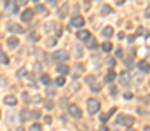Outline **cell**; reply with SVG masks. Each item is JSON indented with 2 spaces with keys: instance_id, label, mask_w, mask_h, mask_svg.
I'll return each instance as SVG.
<instances>
[{
  "instance_id": "cell-47",
  "label": "cell",
  "mask_w": 150,
  "mask_h": 131,
  "mask_svg": "<svg viewBox=\"0 0 150 131\" xmlns=\"http://www.w3.org/2000/svg\"><path fill=\"white\" fill-rule=\"evenodd\" d=\"M101 131H108V128H101Z\"/></svg>"
},
{
  "instance_id": "cell-1",
  "label": "cell",
  "mask_w": 150,
  "mask_h": 131,
  "mask_svg": "<svg viewBox=\"0 0 150 131\" xmlns=\"http://www.w3.org/2000/svg\"><path fill=\"white\" fill-rule=\"evenodd\" d=\"M117 124L126 126V128H131L135 124V117H131V116H119L117 117Z\"/></svg>"
},
{
  "instance_id": "cell-20",
  "label": "cell",
  "mask_w": 150,
  "mask_h": 131,
  "mask_svg": "<svg viewBox=\"0 0 150 131\" xmlns=\"http://www.w3.org/2000/svg\"><path fill=\"white\" fill-rule=\"evenodd\" d=\"M101 49H103L105 53L112 51V42H108V40H107V42H103V44H101Z\"/></svg>"
},
{
  "instance_id": "cell-31",
  "label": "cell",
  "mask_w": 150,
  "mask_h": 131,
  "mask_svg": "<svg viewBox=\"0 0 150 131\" xmlns=\"http://www.w3.org/2000/svg\"><path fill=\"white\" fill-rule=\"evenodd\" d=\"M47 5L54 7V5H58V0H47Z\"/></svg>"
},
{
  "instance_id": "cell-2",
  "label": "cell",
  "mask_w": 150,
  "mask_h": 131,
  "mask_svg": "<svg viewBox=\"0 0 150 131\" xmlns=\"http://www.w3.org/2000/svg\"><path fill=\"white\" fill-rule=\"evenodd\" d=\"M68 114H70V117H73V119H80V117H82V110H80V107L75 105V103L68 105Z\"/></svg>"
},
{
  "instance_id": "cell-36",
  "label": "cell",
  "mask_w": 150,
  "mask_h": 131,
  "mask_svg": "<svg viewBox=\"0 0 150 131\" xmlns=\"http://www.w3.org/2000/svg\"><path fill=\"white\" fill-rule=\"evenodd\" d=\"M115 54H117V58H121V56H122V49H117Z\"/></svg>"
},
{
  "instance_id": "cell-35",
  "label": "cell",
  "mask_w": 150,
  "mask_h": 131,
  "mask_svg": "<svg viewBox=\"0 0 150 131\" xmlns=\"http://www.w3.org/2000/svg\"><path fill=\"white\" fill-rule=\"evenodd\" d=\"M110 93H112V95H117V88H115V86H112V88H110Z\"/></svg>"
},
{
  "instance_id": "cell-26",
  "label": "cell",
  "mask_w": 150,
  "mask_h": 131,
  "mask_svg": "<svg viewBox=\"0 0 150 131\" xmlns=\"http://www.w3.org/2000/svg\"><path fill=\"white\" fill-rule=\"evenodd\" d=\"M73 53H75V56H77V58H80V56H82V49H80L79 46H75V47H73Z\"/></svg>"
},
{
  "instance_id": "cell-48",
  "label": "cell",
  "mask_w": 150,
  "mask_h": 131,
  "mask_svg": "<svg viewBox=\"0 0 150 131\" xmlns=\"http://www.w3.org/2000/svg\"><path fill=\"white\" fill-rule=\"evenodd\" d=\"M145 131H150V128H149V126H147V128H145Z\"/></svg>"
},
{
  "instance_id": "cell-46",
  "label": "cell",
  "mask_w": 150,
  "mask_h": 131,
  "mask_svg": "<svg viewBox=\"0 0 150 131\" xmlns=\"http://www.w3.org/2000/svg\"><path fill=\"white\" fill-rule=\"evenodd\" d=\"M16 131H24V130H23V128H21V126H19V128H17V130H16Z\"/></svg>"
},
{
  "instance_id": "cell-24",
  "label": "cell",
  "mask_w": 150,
  "mask_h": 131,
  "mask_svg": "<svg viewBox=\"0 0 150 131\" xmlns=\"http://www.w3.org/2000/svg\"><path fill=\"white\" fill-rule=\"evenodd\" d=\"M56 86H65V75H59L56 79Z\"/></svg>"
},
{
  "instance_id": "cell-40",
  "label": "cell",
  "mask_w": 150,
  "mask_h": 131,
  "mask_svg": "<svg viewBox=\"0 0 150 131\" xmlns=\"http://www.w3.org/2000/svg\"><path fill=\"white\" fill-rule=\"evenodd\" d=\"M91 89H93V91H100L101 88H100V86H91Z\"/></svg>"
},
{
  "instance_id": "cell-12",
  "label": "cell",
  "mask_w": 150,
  "mask_h": 131,
  "mask_svg": "<svg viewBox=\"0 0 150 131\" xmlns=\"http://www.w3.org/2000/svg\"><path fill=\"white\" fill-rule=\"evenodd\" d=\"M17 44H19V40H17L16 37H9V39H7V46H9L10 49H14V47H17Z\"/></svg>"
},
{
  "instance_id": "cell-5",
  "label": "cell",
  "mask_w": 150,
  "mask_h": 131,
  "mask_svg": "<svg viewBox=\"0 0 150 131\" xmlns=\"http://www.w3.org/2000/svg\"><path fill=\"white\" fill-rule=\"evenodd\" d=\"M7 30L10 33H23L24 32V28L21 25H17V23H7Z\"/></svg>"
},
{
  "instance_id": "cell-19",
  "label": "cell",
  "mask_w": 150,
  "mask_h": 131,
  "mask_svg": "<svg viewBox=\"0 0 150 131\" xmlns=\"http://www.w3.org/2000/svg\"><path fill=\"white\" fill-rule=\"evenodd\" d=\"M114 79H115V72H114V70H108V74L105 75V81H107V82H112Z\"/></svg>"
},
{
  "instance_id": "cell-23",
  "label": "cell",
  "mask_w": 150,
  "mask_h": 131,
  "mask_svg": "<svg viewBox=\"0 0 150 131\" xmlns=\"http://www.w3.org/2000/svg\"><path fill=\"white\" fill-rule=\"evenodd\" d=\"M66 12H68V5L65 4V5L59 9V16H61V18H65V16H66Z\"/></svg>"
},
{
  "instance_id": "cell-49",
  "label": "cell",
  "mask_w": 150,
  "mask_h": 131,
  "mask_svg": "<svg viewBox=\"0 0 150 131\" xmlns=\"http://www.w3.org/2000/svg\"><path fill=\"white\" fill-rule=\"evenodd\" d=\"M33 2H35V4H38V2H40V0H33Z\"/></svg>"
},
{
  "instance_id": "cell-32",
  "label": "cell",
  "mask_w": 150,
  "mask_h": 131,
  "mask_svg": "<svg viewBox=\"0 0 150 131\" xmlns=\"http://www.w3.org/2000/svg\"><path fill=\"white\" fill-rule=\"evenodd\" d=\"M30 40H33V42L38 40V35H37V33H31V35H30Z\"/></svg>"
},
{
  "instance_id": "cell-15",
  "label": "cell",
  "mask_w": 150,
  "mask_h": 131,
  "mask_svg": "<svg viewBox=\"0 0 150 131\" xmlns=\"http://www.w3.org/2000/svg\"><path fill=\"white\" fill-rule=\"evenodd\" d=\"M138 68H140L142 72H149V70H150V65H149V61H145V60H142V61L138 63Z\"/></svg>"
},
{
  "instance_id": "cell-9",
  "label": "cell",
  "mask_w": 150,
  "mask_h": 131,
  "mask_svg": "<svg viewBox=\"0 0 150 131\" xmlns=\"http://www.w3.org/2000/svg\"><path fill=\"white\" fill-rule=\"evenodd\" d=\"M3 103H5L7 107H14V105L17 103V98H16V96H12V95H7V96L3 98Z\"/></svg>"
},
{
  "instance_id": "cell-22",
  "label": "cell",
  "mask_w": 150,
  "mask_h": 131,
  "mask_svg": "<svg viewBox=\"0 0 150 131\" xmlns=\"http://www.w3.org/2000/svg\"><path fill=\"white\" fill-rule=\"evenodd\" d=\"M0 63H2V65H9V58L2 53V49H0Z\"/></svg>"
},
{
  "instance_id": "cell-17",
  "label": "cell",
  "mask_w": 150,
  "mask_h": 131,
  "mask_svg": "<svg viewBox=\"0 0 150 131\" xmlns=\"http://www.w3.org/2000/svg\"><path fill=\"white\" fill-rule=\"evenodd\" d=\"M112 12H114V9H112L110 5H103V7H101V14H103V16H110Z\"/></svg>"
},
{
  "instance_id": "cell-25",
  "label": "cell",
  "mask_w": 150,
  "mask_h": 131,
  "mask_svg": "<svg viewBox=\"0 0 150 131\" xmlns=\"http://www.w3.org/2000/svg\"><path fill=\"white\" fill-rule=\"evenodd\" d=\"M35 11H37V12H40V14H45V7H44V5H40V4H37Z\"/></svg>"
},
{
  "instance_id": "cell-42",
  "label": "cell",
  "mask_w": 150,
  "mask_h": 131,
  "mask_svg": "<svg viewBox=\"0 0 150 131\" xmlns=\"http://www.w3.org/2000/svg\"><path fill=\"white\" fill-rule=\"evenodd\" d=\"M17 4H19V5H24V4H26V0H17Z\"/></svg>"
},
{
  "instance_id": "cell-34",
  "label": "cell",
  "mask_w": 150,
  "mask_h": 131,
  "mask_svg": "<svg viewBox=\"0 0 150 131\" xmlns=\"http://www.w3.org/2000/svg\"><path fill=\"white\" fill-rule=\"evenodd\" d=\"M24 74H26V72H24V68H21V70H19V72H17V77H23V75H24Z\"/></svg>"
},
{
  "instance_id": "cell-41",
  "label": "cell",
  "mask_w": 150,
  "mask_h": 131,
  "mask_svg": "<svg viewBox=\"0 0 150 131\" xmlns=\"http://www.w3.org/2000/svg\"><path fill=\"white\" fill-rule=\"evenodd\" d=\"M47 95H49V96H52V95H54V89H51V88H49V89H47Z\"/></svg>"
},
{
  "instance_id": "cell-39",
  "label": "cell",
  "mask_w": 150,
  "mask_h": 131,
  "mask_svg": "<svg viewBox=\"0 0 150 131\" xmlns=\"http://www.w3.org/2000/svg\"><path fill=\"white\" fill-rule=\"evenodd\" d=\"M54 44H56V40H54V39H51V40L47 42V46H54Z\"/></svg>"
},
{
  "instance_id": "cell-28",
  "label": "cell",
  "mask_w": 150,
  "mask_h": 131,
  "mask_svg": "<svg viewBox=\"0 0 150 131\" xmlns=\"http://www.w3.org/2000/svg\"><path fill=\"white\" fill-rule=\"evenodd\" d=\"M40 116H42V114H40L38 110H31V119H38Z\"/></svg>"
},
{
  "instance_id": "cell-10",
  "label": "cell",
  "mask_w": 150,
  "mask_h": 131,
  "mask_svg": "<svg viewBox=\"0 0 150 131\" xmlns=\"http://www.w3.org/2000/svg\"><path fill=\"white\" fill-rule=\"evenodd\" d=\"M101 35H103L105 39H110V37L114 35V28H112V26H105V28L101 30Z\"/></svg>"
},
{
  "instance_id": "cell-8",
  "label": "cell",
  "mask_w": 150,
  "mask_h": 131,
  "mask_svg": "<svg viewBox=\"0 0 150 131\" xmlns=\"http://www.w3.org/2000/svg\"><path fill=\"white\" fill-rule=\"evenodd\" d=\"M33 14H35V11H31V9H24L23 14H21V19H23V21H31Z\"/></svg>"
},
{
  "instance_id": "cell-21",
  "label": "cell",
  "mask_w": 150,
  "mask_h": 131,
  "mask_svg": "<svg viewBox=\"0 0 150 131\" xmlns=\"http://www.w3.org/2000/svg\"><path fill=\"white\" fill-rule=\"evenodd\" d=\"M40 82H42V84H45V86H49V84H51V77H49L47 74H44V75L40 77Z\"/></svg>"
},
{
  "instance_id": "cell-14",
  "label": "cell",
  "mask_w": 150,
  "mask_h": 131,
  "mask_svg": "<svg viewBox=\"0 0 150 131\" xmlns=\"http://www.w3.org/2000/svg\"><path fill=\"white\" fill-rule=\"evenodd\" d=\"M19 119H21V121H28V119H31V110H21Z\"/></svg>"
},
{
  "instance_id": "cell-50",
  "label": "cell",
  "mask_w": 150,
  "mask_h": 131,
  "mask_svg": "<svg viewBox=\"0 0 150 131\" xmlns=\"http://www.w3.org/2000/svg\"><path fill=\"white\" fill-rule=\"evenodd\" d=\"M0 116H2V114H0Z\"/></svg>"
},
{
  "instance_id": "cell-13",
  "label": "cell",
  "mask_w": 150,
  "mask_h": 131,
  "mask_svg": "<svg viewBox=\"0 0 150 131\" xmlns=\"http://www.w3.org/2000/svg\"><path fill=\"white\" fill-rule=\"evenodd\" d=\"M115 112H117V109H110L107 114H103V116H101V121H103V123H107V121H108V119H110V117L115 114Z\"/></svg>"
},
{
  "instance_id": "cell-18",
  "label": "cell",
  "mask_w": 150,
  "mask_h": 131,
  "mask_svg": "<svg viewBox=\"0 0 150 131\" xmlns=\"http://www.w3.org/2000/svg\"><path fill=\"white\" fill-rule=\"evenodd\" d=\"M86 44H87V47H89V49H96V47H98V44H96V40H94L93 37H89V39L86 40Z\"/></svg>"
},
{
  "instance_id": "cell-11",
  "label": "cell",
  "mask_w": 150,
  "mask_h": 131,
  "mask_svg": "<svg viewBox=\"0 0 150 131\" xmlns=\"http://www.w3.org/2000/svg\"><path fill=\"white\" fill-rule=\"evenodd\" d=\"M89 37H91V33H89L87 30H80V32L77 33V39H79V40H84V42H86Z\"/></svg>"
},
{
  "instance_id": "cell-3",
  "label": "cell",
  "mask_w": 150,
  "mask_h": 131,
  "mask_svg": "<svg viewBox=\"0 0 150 131\" xmlns=\"http://www.w3.org/2000/svg\"><path fill=\"white\" fill-rule=\"evenodd\" d=\"M52 58H54V61H58V63H66L70 56H68V53H66V51H56Z\"/></svg>"
},
{
  "instance_id": "cell-38",
  "label": "cell",
  "mask_w": 150,
  "mask_h": 131,
  "mask_svg": "<svg viewBox=\"0 0 150 131\" xmlns=\"http://www.w3.org/2000/svg\"><path fill=\"white\" fill-rule=\"evenodd\" d=\"M145 18H150V7L145 9Z\"/></svg>"
},
{
  "instance_id": "cell-43",
  "label": "cell",
  "mask_w": 150,
  "mask_h": 131,
  "mask_svg": "<svg viewBox=\"0 0 150 131\" xmlns=\"http://www.w3.org/2000/svg\"><path fill=\"white\" fill-rule=\"evenodd\" d=\"M115 4H117V5H122V4H124V0H115Z\"/></svg>"
},
{
  "instance_id": "cell-27",
  "label": "cell",
  "mask_w": 150,
  "mask_h": 131,
  "mask_svg": "<svg viewBox=\"0 0 150 131\" xmlns=\"http://www.w3.org/2000/svg\"><path fill=\"white\" fill-rule=\"evenodd\" d=\"M30 131H42V126H40L38 123H35V124H33V126L30 128Z\"/></svg>"
},
{
  "instance_id": "cell-29",
  "label": "cell",
  "mask_w": 150,
  "mask_h": 131,
  "mask_svg": "<svg viewBox=\"0 0 150 131\" xmlns=\"http://www.w3.org/2000/svg\"><path fill=\"white\" fill-rule=\"evenodd\" d=\"M86 82H87L89 86H93V84H94V77H91V75H87V77H86Z\"/></svg>"
},
{
  "instance_id": "cell-6",
  "label": "cell",
  "mask_w": 150,
  "mask_h": 131,
  "mask_svg": "<svg viewBox=\"0 0 150 131\" xmlns=\"http://www.w3.org/2000/svg\"><path fill=\"white\" fill-rule=\"evenodd\" d=\"M119 82H121V86H129V82H131V74H129V72H122V74L119 75Z\"/></svg>"
},
{
  "instance_id": "cell-37",
  "label": "cell",
  "mask_w": 150,
  "mask_h": 131,
  "mask_svg": "<svg viewBox=\"0 0 150 131\" xmlns=\"http://www.w3.org/2000/svg\"><path fill=\"white\" fill-rule=\"evenodd\" d=\"M124 98H126V100H131V98H133V95H131V93H126V95H124Z\"/></svg>"
},
{
  "instance_id": "cell-45",
  "label": "cell",
  "mask_w": 150,
  "mask_h": 131,
  "mask_svg": "<svg viewBox=\"0 0 150 131\" xmlns=\"http://www.w3.org/2000/svg\"><path fill=\"white\" fill-rule=\"evenodd\" d=\"M145 102H147V103H150V96H147V100H145Z\"/></svg>"
},
{
  "instance_id": "cell-33",
  "label": "cell",
  "mask_w": 150,
  "mask_h": 131,
  "mask_svg": "<svg viewBox=\"0 0 150 131\" xmlns=\"http://www.w3.org/2000/svg\"><path fill=\"white\" fill-rule=\"evenodd\" d=\"M0 86H7V79L5 77H0Z\"/></svg>"
},
{
  "instance_id": "cell-7",
  "label": "cell",
  "mask_w": 150,
  "mask_h": 131,
  "mask_svg": "<svg viewBox=\"0 0 150 131\" xmlns=\"http://www.w3.org/2000/svg\"><path fill=\"white\" fill-rule=\"evenodd\" d=\"M72 26L73 28H82L84 26V18L82 16H73L72 18Z\"/></svg>"
},
{
  "instance_id": "cell-16",
  "label": "cell",
  "mask_w": 150,
  "mask_h": 131,
  "mask_svg": "<svg viewBox=\"0 0 150 131\" xmlns=\"http://www.w3.org/2000/svg\"><path fill=\"white\" fill-rule=\"evenodd\" d=\"M58 72H59L61 75H66V74L70 72V68L66 67V63H59V67H58Z\"/></svg>"
},
{
  "instance_id": "cell-4",
  "label": "cell",
  "mask_w": 150,
  "mask_h": 131,
  "mask_svg": "<svg viewBox=\"0 0 150 131\" xmlns=\"http://www.w3.org/2000/svg\"><path fill=\"white\" fill-rule=\"evenodd\" d=\"M87 110H89V114H91V116H93V114H96V112L100 110V102H98V100H94V98H93V100H89V102H87Z\"/></svg>"
},
{
  "instance_id": "cell-44",
  "label": "cell",
  "mask_w": 150,
  "mask_h": 131,
  "mask_svg": "<svg viewBox=\"0 0 150 131\" xmlns=\"http://www.w3.org/2000/svg\"><path fill=\"white\" fill-rule=\"evenodd\" d=\"M147 44H149V46H150V35H149V37H147Z\"/></svg>"
},
{
  "instance_id": "cell-30",
  "label": "cell",
  "mask_w": 150,
  "mask_h": 131,
  "mask_svg": "<svg viewBox=\"0 0 150 131\" xmlns=\"http://www.w3.org/2000/svg\"><path fill=\"white\" fill-rule=\"evenodd\" d=\"M52 107H54V103H52L51 100H45V109H49V110H51Z\"/></svg>"
}]
</instances>
